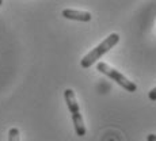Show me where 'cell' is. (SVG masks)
Wrapping results in <instances>:
<instances>
[{
    "mask_svg": "<svg viewBox=\"0 0 156 141\" xmlns=\"http://www.w3.org/2000/svg\"><path fill=\"white\" fill-rule=\"evenodd\" d=\"M118 41H119V34H117V33H113V34H110L107 38H105L103 42H101L98 46H95L91 52H88L82 58V61H80L82 68H90L94 62H97L102 56L106 55L110 49H113V48L118 44Z\"/></svg>",
    "mask_w": 156,
    "mask_h": 141,
    "instance_id": "cell-1",
    "label": "cell"
},
{
    "mask_svg": "<svg viewBox=\"0 0 156 141\" xmlns=\"http://www.w3.org/2000/svg\"><path fill=\"white\" fill-rule=\"evenodd\" d=\"M64 98H65V103H67V106H68V110L71 111L72 122H73L76 134L79 137L86 136L87 129H86V125H84V121H83L82 114H80V107H79V103H77V100H76V97H75L73 90H71V88L65 90Z\"/></svg>",
    "mask_w": 156,
    "mask_h": 141,
    "instance_id": "cell-2",
    "label": "cell"
},
{
    "mask_svg": "<svg viewBox=\"0 0 156 141\" xmlns=\"http://www.w3.org/2000/svg\"><path fill=\"white\" fill-rule=\"evenodd\" d=\"M97 69L101 72V73L106 75L107 77H110L112 80L117 83L118 86H121L122 88H125L128 92H136L137 90V86L134 84L133 82H130V80L128 79L125 75H122L119 71H117L115 68L110 67L109 64H106V62H98L97 64Z\"/></svg>",
    "mask_w": 156,
    "mask_h": 141,
    "instance_id": "cell-3",
    "label": "cell"
},
{
    "mask_svg": "<svg viewBox=\"0 0 156 141\" xmlns=\"http://www.w3.org/2000/svg\"><path fill=\"white\" fill-rule=\"evenodd\" d=\"M62 16L71 20H80V22H90L91 20V14L88 11H80V10H71V8H65L62 10Z\"/></svg>",
    "mask_w": 156,
    "mask_h": 141,
    "instance_id": "cell-4",
    "label": "cell"
},
{
    "mask_svg": "<svg viewBox=\"0 0 156 141\" xmlns=\"http://www.w3.org/2000/svg\"><path fill=\"white\" fill-rule=\"evenodd\" d=\"M8 141H20V133L18 128H11L8 130Z\"/></svg>",
    "mask_w": 156,
    "mask_h": 141,
    "instance_id": "cell-5",
    "label": "cell"
},
{
    "mask_svg": "<svg viewBox=\"0 0 156 141\" xmlns=\"http://www.w3.org/2000/svg\"><path fill=\"white\" fill-rule=\"evenodd\" d=\"M148 98L151 99V100H156V87L155 88H152L151 91L148 92Z\"/></svg>",
    "mask_w": 156,
    "mask_h": 141,
    "instance_id": "cell-6",
    "label": "cell"
},
{
    "mask_svg": "<svg viewBox=\"0 0 156 141\" xmlns=\"http://www.w3.org/2000/svg\"><path fill=\"white\" fill-rule=\"evenodd\" d=\"M147 141H156V134H148L147 136Z\"/></svg>",
    "mask_w": 156,
    "mask_h": 141,
    "instance_id": "cell-7",
    "label": "cell"
},
{
    "mask_svg": "<svg viewBox=\"0 0 156 141\" xmlns=\"http://www.w3.org/2000/svg\"><path fill=\"white\" fill-rule=\"evenodd\" d=\"M0 5H3V0H0Z\"/></svg>",
    "mask_w": 156,
    "mask_h": 141,
    "instance_id": "cell-8",
    "label": "cell"
}]
</instances>
